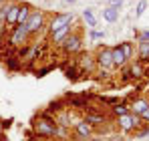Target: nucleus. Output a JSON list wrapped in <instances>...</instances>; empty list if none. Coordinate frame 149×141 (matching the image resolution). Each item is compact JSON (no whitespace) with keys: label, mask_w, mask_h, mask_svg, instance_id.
<instances>
[{"label":"nucleus","mask_w":149,"mask_h":141,"mask_svg":"<svg viewBox=\"0 0 149 141\" xmlns=\"http://www.w3.org/2000/svg\"><path fill=\"white\" fill-rule=\"evenodd\" d=\"M28 38H30V32H28L26 24H16V28H14V30H12V34H10L8 45H10L12 48L26 47V45H28Z\"/></svg>","instance_id":"1"},{"label":"nucleus","mask_w":149,"mask_h":141,"mask_svg":"<svg viewBox=\"0 0 149 141\" xmlns=\"http://www.w3.org/2000/svg\"><path fill=\"white\" fill-rule=\"evenodd\" d=\"M42 26H45V12L32 8V10H30V16H28V20H26V28H28L30 36H32V34H38V32L42 30Z\"/></svg>","instance_id":"2"},{"label":"nucleus","mask_w":149,"mask_h":141,"mask_svg":"<svg viewBox=\"0 0 149 141\" xmlns=\"http://www.w3.org/2000/svg\"><path fill=\"white\" fill-rule=\"evenodd\" d=\"M81 45H83V40H81V34H79V32H71V34L61 43V47H63V50H65L67 54L79 52V50H81Z\"/></svg>","instance_id":"3"},{"label":"nucleus","mask_w":149,"mask_h":141,"mask_svg":"<svg viewBox=\"0 0 149 141\" xmlns=\"http://www.w3.org/2000/svg\"><path fill=\"white\" fill-rule=\"evenodd\" d=\"M97 67L103 70H109V69H113L115 65H113V54H111V48H107V47H101L99 48V52H97Z\"/></svg>","instance_id":"4"},{"label":"nucleus","mask_w":149,"mask_h":141,"mask_svg":"<svg viewBox=\"0 0 149 141\" xmlns=\"http://www.w3.org/2000/svg\"><path fill=\"white\" fill-rule=\"evenodd\" d=\"M73 20H74L73 12L54 14V16H52V20L49 22V30H50V32H54V30H58V28H63V26H67V24H73Z\"/></svg>","instance_id":"5"},{"label":"nucleus","mask_w":149,"mask_h":141,"mask_svg":"<svg viewBox=\"0 0 149 141\" xmlns=\"http://www.w3.org/2000/svg\"><path fill=\"white\" fill-rule=\"evenodd\" d=\"M18 8H20V4H18V2L8 0V12H6V20H4L6 26H14V24H16V18H18Z\"/></svg>","instance_id":"6"},{"label":"nucleus","mask_w":149,"mask_h":141,"mask_svg":"<svg viewBox=\"0 0 149 141\" xmlns=\"http://www.w3.org/2000/svg\"><path fill=\"white\" fill-rule=\"evenodd\" d=\"M74 135H77V137H81V139L91 137V135H93V125H91V123H87L85 119H83V121H79V123H74Z\"/></svg>","instance_id":"7"},{"label":"nucleus","mask_w":149,"mask_h":141,"mask_svg":"<svg viewBox=\"0 0 149 141\" xmlns=\"http://www.w3.org/2000/svg\"><path fill=\"white\" fill-rule=\"evenodd\" d=\"M71 34V24H67V26H63V28H58V30H54V32H50V43H54V45H61L67 36Z\"/></svg>","instance_id":"8"},{"label":"nucleus","mask_w":149,"mask_h":141,"mask_svg":"<svg viewBox=\"0 0 149 141\" xmlns=\"http://www.w3.org/2000/svg\"><path fill=\"white\" fill-rule=\"evenodd\" d=\"M147 107H149V101L141 97V99H135V101L131 103V107H129V113H133V115H141V113H143Z\"/></svg>","instance_id":"9"},{"label":"nucleus","mask_w":149,"mask_h":141,"mask_svg":"<svg viewBox=\"0 0 149 141\" xmlns=\"http://www.w3.org/2000/svg\"><path fill=\"white\" fill-rule=\"evenodd\" d=\"M71 107L74 109H87L89 107V95H71Z\"/></svg>","instance_id":"10"},{"label":"nucleus","mask_w":149,"mask_h":141,"mask_svg":"<svg viewBox=\"0 0 149 141\" xmlns=\"http://www.w3.org/2000/svg\"><path fill=\"white\" fill-rule=\"evenodd\" d=\"M111 54H113V65H115V67H125V65L129 63V61L125 59V54H123V50H121L119 45L111 48Z\"/></svg>","instance_id":"11"},{"label":"nucleus","mask_w":149,"mask_h":141,"mask_svg":"<svg viewBox=\"0 0 149 141\" xmlns=\"http://www.w3.org/2000/svg\"><path fill=\"white\" fill-rule=\"evenodd\" d=\"M137 52H139V63L147 65L149 63V40H139Z\"/></svg>","instance_id":"12"},{"label":"nucleus","mask_w":149,"mask_h":141,"mask_svg":"<svg viewBox=\"0 0 149 141\" xmlns=\"http://www.w3.org/2000/svg\"><path fill=\"white\" fill-rule=\"evenodd\" d=\"M101 16H103L107 22H117V20H119V10L113 8V6H105L103 12H101Z\"/></svg>","instance_id":"13"},{"label":"nucleus","mask_w":149,"mask_h":141,"mask_svg":"<svg viewBox=\"0 0 149 141\" xmlns=\"http://www.w3.org/2000/svg\"><path fill=\"white\" fill-rule=\"evenodd\" d=\"M85 121L87 123H91L93 127H97V125H103V123H107V119H105V115H101V113H87L85 115Z\"/></svg>","instance_id":"14"},{"label":"nucleus","mask_w":149,"mask_h":141,"mask_svg":"<svg viewBox=\"0 0 149 141\" xmlns=\"http://www.w3.org/2000/svg\"><path fill=\"white\" fill-rule=\"evenodd\" d=\"M30 6L28 4H20V8H18V18H16V24H26L28 20V16H30Z\"/></svg>","instance_id":"15"},{"label":"nucleus","mask_w":149,"mask_h":141,"mask_svg":"<svg viewBox=\"0 0 149 141\" xmlns=\"http://www.w3.org/2000/svg\"><path fill=\"white\" fill-rule=\"evenodd\" d=\"M83 18H85V22H87L89 28H95V26H97V18H95V14H93V10H91V8L83 10Z\"/></svg>","instance_id":"16"},{"label":"nucleus","mask_w":149,"mask_h":141,"mask_svg":"<svg viewBox=\"0 0 149 141\" xmlns=\"http://www.w3.org/2000/svg\"><path fill=\"white\" fill-rule=\"evenodd\" d=\"M4 61H6V67H8L10 70L22 69V63H20V59H18V57H6Z\"/></svg>","instance_id":"17"},{"label":"nucleus","mask_w":149,"mask_h":141,"mask_svg":"<svg viewBox=\"0 0 149 141\" xmlns=\"http://www.w3.org/2000/svg\"><path fill=\"white\" fill-rule=\"evenodd\" d=\"M119 47H121V50H123L125 59H127V61H131V59H133V43L125 40V43H119Z\"/></svg>","instance_id":"18"},{"label":"nucleus","mask_w":149,"mask_h":141,"mask_svg":"<svg viewBox=\"0 0 149 141\" xmlns=\"http://www.w3.org/2000/svg\"><path fill=\"white\" fill-rule=\"evenodd\" d=\"M129 69H131V73H133V77H135V79H137V77H143V73H145L143 63H139V61H137V63H133Z\"/></svg>","instance_id":"19"},{"label":"nucleus","mask_w":149,"mask_h":141,"mask_svg":"<svg viewBox=\"0 0 149 141\" xmlns=\"http://www.w3.org/2000/svg\"><path fill=\"white\" fill-rule=\"evenodd\" d=\"M95 67H97V61H93L91 57L85 54V57H83V69H85V70H93Z\"/></svg>","instance_id":"20"},{"label":"nucleus","mask_w":149,"mask_h":141,"mask_svg":"<svg viewBox=\"0 0 149 141\" xmlns=\"http://www.w3.org/2000/svg\"><path fill=\"white\" fill-rule=\"evenodd\" d=\"M145 8H147V0H139L137 10H135V18H141V16H143V12H145Z\"/></svg>","instance_id":"21"},{"label":"nucleus","mask_w":149,"mask_h":141,"mask_svg":"<svg viewBox=\"0 0 149 141\" xmlns=\"http://www.w3.org/2000/svg\"><path fill=\"white\" fill-rule=\"evenodd\" d=\"M113 113L119 117V115H125V113H129V109H127L125 105H119V103H115V105H113Z\"/></svg>","instance_id":"22"},{"label":"nucleus","mask_w":149,"mask_h":141,"mask_svg":"<svg viewBox=\"0 0 149 141\" xmlns=\"http://www.w3.org/2000/svg\"><path fill=\"white\" fill-rule=\"evenodd\" d=\"M77 75H79L77 67H71V69L65 70V77H67V79H71V81H77Z\"/></svg>","instance_id":"23"},{"label":"nucleus","mask_w":149,"mask_h":141,"mask_svg":"<svg viewBox=\"0 0 149 141\" xmlns=\"http://www.w3.org/2000/svg\"><path fill=\"white\" fill-rule=\"evenodd\" d=\"M56 111H61V101H52L49 105V113H56Z\"/></svg>","instance_id":"24"},{"label":"nucleus","mask_w":149,"mask_h":141,"mask_svg":"<svg viewBox=\"0 0 149 141\" xmlns=\"http://www.w3.org/2000/svg\"><path fill=\"white\" fill-rule=\"evenodd\" d=\"M105 38V32H99V30H91V40H101Z\"/></svg>","instance_id":"25"},{"label":"nucleus","mask_w":149,"mask_h":141,"mask_svg":"<svg viewBox=\"0 0 149 141\" xmlns=\"http://www.w3.org/2000/svg\"><path fill=\"white\" fill-rule=\"evenodd\" d=\"M109 6H113V8L119 10V8L123 6V0H109Z\"/></svg>","instance_id":"26"},{"label":"nucleus","mask_w":149,"mask_h":141,"mask_svg":"<svg viewBox=\"0 0 149 141\" xmlns=\"http://www.w3.org/2000/svg\"><path fill=\"white\" fill-rule=\"evenodd\" d=\"M137 40H149V30H143L137 34Z\"/></svg>","instance_id":"27"},{"label":"nucleus","mask_w":149,"mask_h":141,"mask_svg":"<svg viewBox=\"0 0 149 141\" xmlns=\"http://www.w3.org/2000/svg\"><path fill=\"white\" fill-rule=\"evenodd\" d=\"M139 117H141V121H145V123H149V107L145 109V111H143V113H141V115H139Z\"/></svg>","instance_id":"28"},{"label":"nucleus","mask_w":149,"mask_h":141,"mask_svg":"<svg viewBox=\"0 0 149 141\" xmlns=\"http://www.w3.org/2000/svg\"><path fill=\"white\" fill-rule=\"evenodd\" d=\"M52 69H54V67H47V69H40L38 73H36V77H45V75H47L49 70H52Z\"/></svg>","instance_id":"29"},{"label":"nucleus","mask_w":149,"mask_h":141,"mask_svg":"<svg viewBox=\"0 0 149 141\" xmlns=\"http://www.w3.org/2000/svg\"><path fill=\"white\" fill-rule=\"evenodd\" d=\"M63 4H73V2H77V0H61Z\"/></svg>","instance_id":"30"},{"label":"nucleus","mask_w":149,"mask_h":141,"mask_svg":"<svg viewBox=\"0 0 149 141\" xmlns=\"http://www.w3.org/2000/svg\"><path fill=\"white\" fill-rule=\"evenodd\" d=\"M91 141H105L103 137H95V139H91Z\"/></svg>","instance_id":"31"},{"label":"nucleus","mask_w":149,"mask_h":141,"mask_svg":"<svg viewBox=\"0 0 149 141\" xmlns=\"http://www.w3.org/2000/svg\"><path fill=\"white\" fill-rule=\"evenodd\" d=\"M4 2H6V0H0V6H2V4H4Z\"/></svg>","instance_id":"32"},{"label":"nucleus","mask_w":149,"mask_h":141,"mask_svg":"<svg viewBox=\"0 0 149 141\" xmlns=\"http://www.w3.org/2000/svg\"><path fill=\"white\" fill-rule=\"evenodd\" d=\"M2 24H4V22H2V20H0V26H2Z\"/></svg>","instance_id":"33"}]
</instances>
